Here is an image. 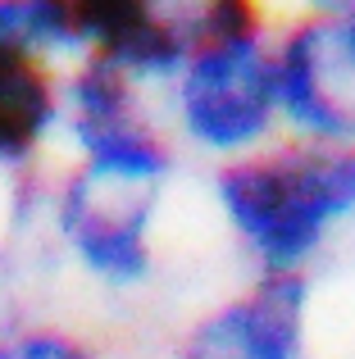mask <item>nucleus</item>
Masks as SVG:
<instances>
[{
    "label": "nucleus",
    "instance_id": "1",
    "mask_svg": "<svg viewBox=\"0 0 355 359\" xmlns=\"http://www.w3.org/2000/svg\"><path fill=\"white\" fill-rule=\"evenodd\" d=\"M210 201L250 278H310L355 228V141H296L210 168Z\"/></svg>",
    "mask_w": 355,
    "mask_h": 359
},
{
    "label": "nucleus",
    "instance_id": "2",
    "mask_svg": "<svg viewBox=\"0 0 355 359\" xmlns=\"http://www.w3.org/2000/svg\"><path fill=\"white\" fill-rule=\"evenodd\" d=\"M178 155L210 168L246 159L283 137L274 87V9L250 0H201L196 46L160 96Z\"/></svg>",
    "mask_w": 355,
    "mask_h": 359
},
{
    "label": "nucleus",
    "instance_id": "3",
    "mask_svg": "<svg viewBox=\"0 0 355 359\" xmlns=\"http://www.w3.org/2000/svg\"><path fill=\"white\" fill-rule=\"evenodd\" d=\"M169 187L64 164L46 173V237L105 296H137L160 273V205Z\"/></svg>",
    "mask_w": 355,
    "mask_h": 359
},
{
    "label": "nucleus",
    "instance_id": "4",
    "mask_svg": "<svg viewBox=\"0 0 355 359\" xmlns=\"http://www.w3.org/2000/svg\"><path fill=\"white\" fill-rule=\"evenodd\" d=\"M60 146L78 168L151 187H169L182 164L160 100L91 55L60 69Z\"/></svg>",
    "mask_w": 355,
    "mask_h": 359
},
{
    "label": "nucleus",
    "instance_id": "5",
    "mask_svg": "<svg viewBox=\"0 0 355 359\" xmlns=\"http://www.w3.org/2000/svg\"><path fill=\"white\" fill-rule=\"evenodd\" d=\"M274 87L283 137L355 141V55L328 5L274 14Z\"/></svg>",
    "mask_w": 355,
    "mask_h": 359
},
{
    "label": "nucleus",
    "instance_id": "6",
    "mask_svg": "<svg viewBox=\"0 0 355 359\" xmlns=\"http://www.w3.org/2000/svg\"><path fill=\"white\" fill-rule=\"evenodd\" d=\"M310 278H246L187 318L169 359H310Z\"/></svg>",
    "mask_w": 355,
    "mask_h": 359
},
{
    "label": "nucleus",
    "instance_id": "7",
    "mask_svg": "<svg viewBox=\"0 0 355 359\" xmlns=\"http://www.w3.org/2000/svg\"><path fill=\"white\" fill-rule=\"evenodd\" d=\"M201 0H91L78 5L82 55L109 64L155 100L196 46Z\"/></svg>",
    "mask_w": 355,
    "mask_h": 359
},
{
    "label": "nucleus",
    "instance_id": "8",
    "mask_svg": "<svg viewBox=\"0 0 355 359\" xmlns=\"http://www.w3.org/2000/svg\"><path fill=\"white\" fill-rule=\"evenodd\" d=\"M60 146V64L0 50V173L9 182L46 173Z\"/></svg>",
    "mask_w": 355,
    "mask_h": 359
},
{
    "label": "nucleus",
    "instance_id": "9",
    "mask_svg": "<svg viewBox=\"0 0 355 359\" xmlns=\"http://www.w3.org/2000/svg\"><path fill=\"white\" fill-rule=\"evenodd\" d=\"M0 50L46 64H73L82 55L78 5L69 0H0Z\"/></svg>",
    "mask_w": 355,
    "mask_h": 359
},
{
    "label": "nucleus",
    "instance_id": "10",
    "mask_svg": "<svg viewBox=\"0 0 355 359\" xmlns=\"http://www.w3.org/2000/svg\"><path fill=\"white\" fill-rule=\"evenodd\" d=\"M0 359H109V355L69 323L18 314L0 323Z\"/></svg>",
    "mask_w": 355,
    "mask_h": 359
},
{
    "label": "nucleus",
    "instance_id": "11",
    "mask_svg": "<svg viewBox=\"0 0 355 359\" xmlns=\"http://www.w3.org/2000/svg\"><path fill=\"white\" fill-rule=\"evenodd\" d=\"M328 9H333V23L342 32V46L355 55V0H328Z\"/></svg>",
    "mask_w": 355,
    "mask_h": 359
}]
</instances>
